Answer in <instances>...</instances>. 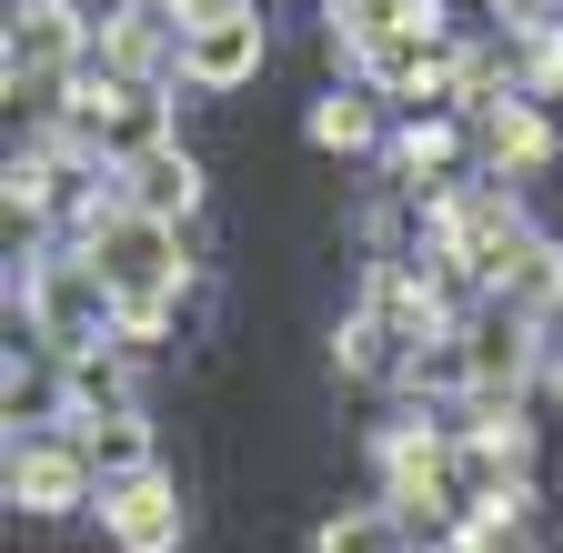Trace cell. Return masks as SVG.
<instances>
[{"label":"cell","instance_id":"obj_11","mask_svg":"<svg viewBox=\"0 0 563 553\" xmlns=\"http://www.w3.org/2000/svg\"><path fill=\"white\" fill-rule=\"evenodd\" d=\"M473 533H483V523H473ZM483 553H543V543H533V533L514 523V533H483Z\"/></svg>","mask_w":563,"mask_h":553},{"label":"cell","instance_id":"obj_9","mask_svg":"<svg viewBox=\"0 0 563 553\" xmlns=\"http://www.w3.org/2000/svg\"><path fill=\"white\" fill-rule=\"evenodd\" d=\"M393 152H402V172H443V162H453V131H443V121H412Z\"/></svg>","mask_w":563,"mask_h":553},{"label":"cell","instance_id":"obj_8","mask_svg":"<svg viewBox=\"0 0 563 553\" xmlns=\"http://www.w3.org/2000/svg\"><path fill=\"white\" fill-rule=\"evenodd\" d=\"M312 142H322V152H363V142H373V111H363V91H332V101L312 111Z\"/></svg>","mask_w":563,"mask_h":553},{"label":"cell","instance_id":"obj_4","mask_svg":"<svg viewBox=\"0 0 563 553\" xmlns=\"http://www.w3.org/2000/svg\"><path fill=\"white\" fill-rule=\"evenodd\" d=\"M252 71H262V21L191 31V41H181V81H201V91H242Z\"/></svg>","mask_w":563,"mask_h":553},{"label":"cell","instance_id":"obj_3","mask_svg":"<svg viewBox=\"0 0 563 553\" xmlns=\"http://www.w3.org/2000/svg\"><path fill=\"white\" fill-rule=\"evenodd\" d=\"M121 181H131L121 201H131L141 222H181L191 201H201V172H191V152H172V142L141 152V162H121Z\"/></svg>","mask_w":563,"mask_h":553},{"label":"cell","instance_id":"obj_2","mask_svg":"<svg viewBox=\"0 0 563 553\" xmlns=\"http://www.w3.org/2000/svg\"><path fill=\"white\" fill-rule=\"evenodd\" d=\"M101 523L121 553H172L181 543V494L162 473H131V483H101Z\"/></svg>","mask_w":563,"mask_h":553},{"label":"cell","instance_id":"obj_7","mask_svg":"<svg viewBox=\"0 0 563 553\" xmlns=\"http://www.w3.org/2000/svg\"><path fill=\"white\" fill-rule=\"evenodd\" d=\"M312 553H412V543H402V513L393 504H352V513H332L312 533Z\"/></svg>","mask_w":563,"mask_h":553},{"label":"cell","instance_id":"obj_5","mask_svg":"<svg viewBox=\"0 0 563 553\" xmlns=\"http://www.w3.org/2000/svg\"><path fill=\"white\" fill-rule=\"evenodd\" d=\"M70 433H81V453H91L101 483L152 473V423H141V412H101V423H70Z\"/></svg>","mask_w":563,"mask_h":553},{"label":"cell","instance_id":"obj_6","mask_svg":"<svg viewBox=\"0 0 563 553\" xmlns=\"http://www.w3.org/2000/svg\"><path fill=\"white\" fill-rule=\"evenodd\" d=\"M483 152L504 162V172H543V162H553V131H543L533 101H493V111H483Z\"/></svg>","mask_w":563,"mask_h":553},{"label":"cell","instance_id":"obj_1","mask_svg":"<svg viewBox=\"0 0 563 553\" xmlns=\"http://www.w3.org/2000/svg\"><path fill=\"white\" fill-rule=\"evenodd\" d=\"M11 504L21 513L91 504V453H81V433H31V443H11Z\"/></svg>","mask_w":563,"mask_h":553},{"label":"cell","instance_id":"obj_10","mask_svg":"<svg viewBox=\"0 0 563 553\" xmlns=\"http://www.w3.org/2000/svg\"><path fill=\"white\" fill-rule=\"evenodd\" d=\"M172 21H181V41H191V31H232V21H252V11H242V0H172Z\"/></svg>","mask_w":563,"mask_h":553}]
</instances>
